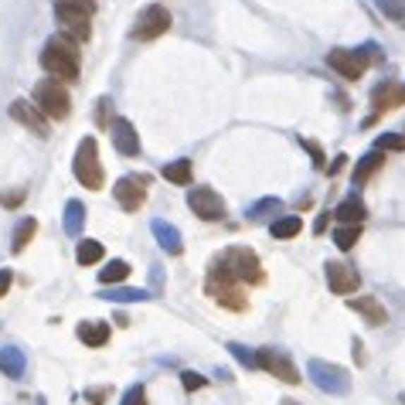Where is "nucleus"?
<instances>
[{
	"instance_id": "38",
	"label": "nucleus",
	"mask_w": 405,
	"mask_h": 405,
	"mask_svg": "<svg viewBox=\"0 0 405 405\" xmlns=\"http://www.w3.org/2000/svg\"><path fill=\"white\" fill-rule=\"evenodd\" d=\"M11 283H14V272H11V270H0V296H7Z\"/></svg>"
},
{
	"instance_id": "18",
	"label": "nucleus",
	"mask_w": 405,
	"mask_h": 405,
	"mask_svg": "<svg viewBox=\"0 0 405 405\" xmlns=\"http://www.w3.org/2000/svg\"><path fill=\"white\" fill-rule=\"evenodd\" d=\"M150 231H154V238L160 242V249L164 252H171V255H181V252H184V238H181V231L174 229V225H167V222L157 218L154 225H150Z\"/></svg>"
},
{
	"instance_id": "29",
	"label": "nucleus",
	"mask_w": 405,
	"mask_h": 405,
	"mask_svg": "<svg viewBox=\"0 0 405 405\" xmlns=\"http://www.w3.org/2000/svg\"><path fill=\"white\" fill-rule=\"evenodd\" d=\"M358 238H361V225H341V229L334 231V246L341 252L354 249L358 246Z\"/></svg>"
},
{
	"instance_id": "43",
	"label": "nucleus",
	"mask_w": 405,
	"mask_h": 405,
	"mask_svg": "<svg viewBox=\"0 0 405 405\" xmlns=\"http://www.w3.org/2000/svg\"><path fill=\"white\" fill-rule=\"evenodd\" d=\"M344 164H347V157H337V160L330 164V174H337V171H341V167H344Z\"/></svg>"
},
{
	"instance_id": "1",
	"label": "nucleus",
	"mask_w": 405,
	"mask_h": 405,
	"mask_svg": "<svg viewBox=\"0 0 405 405\" xmlns=\"http://www.w3.org/2000/svg\"><path fill=\"white\" fill-rule=\"evenodd\" d=\"M78 44L68 38H55L44 41V48H41V68L48 72L52 78H65V82H75L78 78Z\"/></svg>"
},
{
	"instance_id": "22",
	"label": "nucleus",
	"mask_w": 405,
	"mask_h": 405,
	"mask_svg": "<svg viewBox=\"0 0 405 405\" xmlns=\"http://www.w3.org/2000/svg\"><path fill=\"white\" fill-rule=\"evenodd\" d=\"M371 99H375V109L382 113V109H395V106L402 102V92H399L392 82H385V85H378V89H375V96H371Z\"/></svg>"
},
{
	"instance_id": "39",
	"label": "nucleus",
	"mask_w": 405,
	"mask_h": 405,
	"mask_svg": "<svg viewBox=\"0 0 405 405\" xmlns=\"http://www.w3.org/2000/svg\"><path fill=\"white\" fill-rule=\"evenodd\" d=\"M65 4H72V7H82L85 14H96V0H65Z\"/></svg>"
},
{
	"instance_id": "14",
	"label": "nucleus",
	"mask_w": 405,
	"mask_h": 405,
	"mask_svg": "<svg viewBox=\"0 0 405 405\" xmlns=\"http://www.w3.org/2000/svg\"><path fill=\"white\" fill-rule=\"evenodd\" d=\"M109 130H113V147L123 157H136V154H140V133H136V126L130 123V119L116 116L113 123H109Z\"/></svg>"
},
{
	"instance_id": "6",
	"label": "nucleus",
	"mask_w": 405,
	"mask_h": 405,
	"mask_svg": "<svg viewBox=\"0 0 405 405\" xmlns=\"http://www.w3.org/2000/svg\"><path fill=\"white\" fill-rule=\"evenodd\" d=\"M55 18H58V24H61V38L75 41V44L92 38V28H89V18H92V14H85L82 7H72V4H65V0H55Z\"/></svg>"
},
{
	"instance_id": "40",
	"label": "nucleus",
	"mask_w": 405,
	"mask_h": 405,
	"mask_svg": "<svg viewBox=\"0 0 405 405\" xmlns=\"http://www.w3.org/2000/svg\"><path fill=\"white\" fill-rule=\"evenodd\" d=\"M20 198H24V191H14V194H0V201H4V205H18Z\"/></svg>"
},
{
	"instance_id": "7",
	"label": "nucleus",
	"mask_w": 405,
	"mask_h": 405,
	"mask_svg": "<svg viewBox=\"0 0 405 405\" xmlns=\"http://www.w3.org/2000/svg\"><path fill=\"white\" fill-rule=\"evenodd\" d=\"M310 378H313V385L320 388V392H327V395H347L351 392V378H347V371L341 365H327V361H320V358H313L307 365Z\"/></svg>"
},
{
	"instance_id": "23",
	"label": "nucleus",
	"mask_w": 405,
	"mask_h": 405,
	"mask_svg": "<svg viewBox=\"0 0 405 405\" xmlns=\"http://www.w3.org/2000/svg\"><path fill=\"white\" fill-rule=\"evenodd\" d=\"M300 229H303V222L296 214H283V218H276L270 225L272 238H293V235H300Z\"/></svg>"
},
{
	"instance_id": "31",
	"label": "nucleus",
	"mask_w": 405,
	"mask_h": 405,
	"mask_svg": "<svg viewBox=\"0 0 405 405\" xmlns=\"http://www.w3.org/2000/svg\"><path fill=\"white\" fill-rule=\"evenodd\" d=\"M109 303H133V300H147V293L143 289H109V293H102Z\"/></svg>"
},
{
	"instance_id": "19",
	"label": "nucleus",
	"mask_w": 405,
	"mask_h": 405,
	"mask_svg": "<svg viewBox=\"0 0 405 405\" xmlns=\"http://www.w3.org/2000/svg\"><path fill=\"white\" fill-rule=\"evenodd\" d=\"M78 341L89 347H102L109 341V324H102V320H85V324H78Z\"/></svg>"
},
{
	"instance_id": "3",
	"label": "nucleus",
	"mask_w": 405,
	"mask_h": 405,
	"mask_svg": "<svg viewBox=\"0 0 405 405\" xmlns=\"http://www.w3.org/2000/svg\"><path fill=\"white\" fill-rule=\"evenodd\" d=\"M35 106H38L41 116L48 119H65L72 113V99H68V89L58 82V78H41L35 85Z\"/></svg>"
},
{
	"instance_id": "8",
	"label": "nucleus",
	"mask_w": 405,
	"mask_h": 405,
	"mask_svg": "<svg viewBox=\"0 0 405 405\" xmlns=\"http://www.w3.org/2000/svg\"><path fill=\"white\" fill-rule=\"evenodd\" d=\"M167 28H171V11L164 7V4H150V7H143L140 11V18L133 24V35L136 41H154L160 35H167Z\"/></svg>"
},
{
	"instance_id": "33",
	"label": "nucleus",
	"mask_w": 405,
	"mask_h": 405,
	"mask_svg": "<svg viewBox=\"0 0 405 405\" xmlns=\"http://www.w3.org/2000/svg\"><path fill=\"white\" fill-rule=\"evenodd\" d=\"M375 150H405V136H395V133H382L375 140Z\"/></svg>"
},
{
	"instance_id": "44",
	"label": "nucleus",
	"mask_w": 405,
	"mask_h": 405,
	"mask_svg": "<svg viewBox=\"0 0 405 405\" xmlns=\"http://www.w3.org/2000/svg\"><path fill=\"white\" fill-rule=\"evenodd\" d=\"M283 405H296V402H283Z\"/></svg>"
},
{
	"instance_id": "9",
	"label": "nucleus",
	"mask_w": 405,
	"mask_h": 405,
	"mask_svg": "<svg viewBox=\"0 0 405 405\" xmlns=\"http://www.w3.org/2000/svg\"><path fill=\"white\" fill-rule=\"evenodd\" d=\"M255 361H259V368L262 371H270V375H276L279 382H286V385H300L303 378H300V371H296V365L289 361L286 351H279V347H262L259 354H255Z\"/></svg>"
},
{
	"instance_id": "15",
	"label": "nucleus",
	"mask_w": 405,
	"mask_h": 405,
	"mask_svg": "<svg viewBox=\"0 0 405 405\" xmlns=\"http://www.w3.org/2000/svg\"><path fill=\"white\" fill-rule=\"evenodd\" d=\"M11 116L18 119L20 126H28V130H35L38 136H48V119L38 113V106H31L28 99H14L11 102Z\"/></svg>"
},
{
	"instance_id": "5",
	"label": "nucleus",
	"mask_w": 405,
	"mask_h": 405,
	"mask_svg": "<svg viewBox=\"0 0 405 405\" xmlns=\"http://www.w3.org/2000/svg\"><path fill=\"white\" fill-rule=\"evenodd\" d=\"M222 259L229 262V270H231V276L246 286V283H262L266 276H262V262H259V255L252 249H246V246H231V249H225L222 252Z\"/></svg>"
},
{
	"instance_id": "26",
	"label": "nucleus",
	"mask_w": 405,
	"mask_h": 405,
	"mask_svg": "<svg viewBox=\"0 0 405 405\" xmlns=\"http://www.w3.org/2000/svg\"><path fill=\"white\" fill-rule=\"evenodd\" d=\"M126 276H130V262H123V259H113L106 270H99V283H102V286H109V283H113V286H116V283H123Z\"/></svg>"
},
{
	"instance_id": "35",
	"label": "nucleus",
	"mask_w": 405,
	"mask_h": 405,
	"mask_svg": "<svg viewBox=\"0 0 405 405\" xmlns=\"http://www.w3.org/2000/svg\"><path fill=\"white\" fill-rule=\"evenodd\" d=\"M119 405H147V388H143V385L126 388V395L119 399Z\"/></svg>"
},
{
	"instance_id": "24",
	"label": "nucleus",
	"mask_w": 405,
	"mask_h": 405,
	"mask_svg": "<svg viewBox=\"0 0 405 405\" xmlns=\"http://www.w3.org/2000/svg\"><path fill=\"white\" fill-rule=\"evenodd\" d=\"M82 222H85V205L72 198V201L65 205V231H68V235H78V231H82Z\"/></svg>"
},
{
	"instance_id": "37",
	"label": "nucleus",
	"mask_w": 405,
	"mask_h": 405,
	"mask_svg": "<svg viewBox=\"0 0 405 405\" xmlns=\"http://www.w3.org/2000/svg\"><path fill=\"white\" fill-rule=\"evenodd\" d=\"M303 147H307L310 154H313V164H317V167H324V150H320L313 140H303Z\"/></svg>"
},
{
	"instance_id": "16",
	"label": "nucleus",
	"mask_w": 405,
	"mask_h": 405,
	"mask_svg": "<svg viewBox=\"0 0 405 405\" xmlns=\"http://www.w3.org/2000/svg\"><path fill=\"white\" fill-rule=\"evenodd\" d=\"M347 307L351 310H358L361 317H365L371 327H382V324H388V313L385 307L375 300V296H354V300H347Z\"/></svg>"
},
{
	"instance_id": "10",
	"label": "nucleus",
	"mask_w": 405,
	"mask_h": 405,
	"mask_svg": "<svg viewBox=\"0 0 405 405\" xmlns=\"http://www.w3.org/2000/svg\"><path fill=\"white\" fill-rule=\"evenodd\" d=\"M188 205H191V212L198 218H205V222H222L225 218V201H222V194L212 191V188H191L188 191Z\"/></svg>"
},
{
	"instance_id": "11",
	"label": "nucleus",
	"mask_w": 405,
	"mask_h": 405,
	"mask_svg": "<svg viewBox=\"0 0 405 405\" xmlns=\"http://www.w3.org/2000/svg\"><path fill=\"white\" fill-rule=\"evenodd\" d=\"M113 198L119 201L123 212H140V205L147 201V177H136V174L119 177L113 188Z\"/></svg>"
},
{
	"instance_id": "42",
	"label": "nucleus",
	"mask_w": 405,
	"mask_h": 405,
	"mask_svg": "<svg viewBox=\"0 0 405 405\" xmlns=\"http://www.w3.org/2000/svg\"><path fill=\"white\" fill-rule=\"evenodd\" d=\"M324 229H327V214H320V218H317V225H313V231H317V235H320Z\"/></svg>"
},
{
	"instance_id": "34",
	"label": "nucleus",
	"mask_w": 405,
	"mask_h": 405,
	"mask_svg": "<svg viewBox=\"0 0 405 405\" xmlns=\"http://www.w3.org/2000/svg\"><path fill=\"white\" fill-rule=\"evenodd\" d=\"M231 351V358L238 361V365H246V368H259V361H255V354H252L249 347H242V344H229Z\"/></svg>"
},
{
	"instance_id": "32",
	"label": "nucleus",
	"mask_w": 405,
	"mask_h": 405,
	"mask_svg": "<svg viewBox=\"0 0 405 405\" xmlns=\"http://www.w3.org/2000/svg\"><path fill=\"white\" fill-rule=\"evenodd\" d=\"M378 4V11L392 20H405V0H375Z\"/></svg>"
},
{
	"instance_id": "2",
	"label": "nucleus",
	"mask_w": 405,
	"mask_h": 405,
	"mask_svg": "<svg viewBox=\"0 0 405 405\" xmlns=\"http://www.w3.org/2000/svg\"><path fill=\"white\" fill-rule=\"evenodd\" d=\"M205 289H208V296H212L214 303L235 310V313H238V310H246V293H242V283L231 276L229 262H225L222 255H214V259H212V270H208Z\"/></svg>"
},
{
	"instance_id": "25",
	"label": "nucleus",
	"mask_w": 405,
	"mask_h": 405,
	"mask_svg": "<svg viewBox=\"0 0 405 405\" xmlns=\"http://www.w3.org/2000/svg\"><path fill=\"white\" fill-rule=\"evenodd\" d=\"M75 259L82 262V266H96V262H102V242H96V238H85V242H78Z\"/></svg>"
},
{
	"instance_id": "17",
	"label": "nucleus",
	"mask_w": 405,
	"mask_h": 405,
	"mask_svg": "<svg viewBox=\"0 0 405 405\" xmlns=\"http://www.w3.org/2000/svg\"><path fill=\"white\" fill-rule=\"evenodd\" d=\"M334 218H337L341 225H361V222L368 218L365 201H361L358 194H351V198H344V201L334 208Z\"/></svg>"
},
{
	"instance_id": "45",
	"label": "nucleus",
	"mask_w": 405,
	"mask_h": 405,
	"mask_svg": "<svg viewBox=\"0 0 405 405\" xmlns=\"http://www.w3.org/2000/svg\"><path fill=\"white\" fill-rule=\"evenodd\" d=\"M402 99H405V89H402Z\"/></svg>"
},
{
	"instance_id": "36",
	"label": "nucleus",
	"mask_w": 405,
	"mask_h": 405,
	"mask_svg": "<svg viewBox=\"0 0 405 405\" xmlns=\"http://www.w3.org/2000/svg\"><path fill=\"white\" fill-rule=\"evenodd\" d=\"M181 385L188 388V392H198V388L208 385V378H201L198 371H184V375H181Z\"/></svg>"
},
{
	"instance_id": "4",
	"label": "nucleus",
	"mask_w": 405,
	"mask_h": 405,
	"mask_svg": "<svg viewBox=\"0 0 405 405\" xmlns=\"http://www.w3.org/2000/svg\"><path fill=\"white\" fill-rule=\"evenodd\" d=\"M72 171H75V181L82 188H89V191H99V188H102V164H99V147L92 136H85V140L78 143Z\"/></svg>"
},
{
	"instance_id": "30",
	"label": "nucleus",
	"mask_w": 405,
	"mask_h": 405,
	"mask_svg": "<svg viewBox=\"0 0 405 405\" xmlns=\"http://www.w3.org/2000/svg\"><path fill=\"white\" fill-rule=\"evenodd\" d=\"M276 212H283V201H279V198H262V201H255V205L249 208V218L252 222H259V218L276 214Z\"/></svg>"
},
{
	"instance_id": "21",
	"label": "nucleus",
	"mask_w": 405,
	"mask_h": 405,
	"mask_svg": "<svg viewBox=\"0 0 405 405\" xmlns=\"http://www.w3.org/2000/svg\"><path fill=\"white\" fill-rule=\"evenodd\" d=\"M24 368H28V361H24V354H20L18 347H4V351H0V371H4L7 378H20Z\"/></svg>"
},
{
	"instance_id": "13",
	"label": "nucleus",
	"mask_w": 405,
	"mask_h": 405,
	"mask_svg": "<svg viewBox=\"0 0 405 405\" xmlns=\"http://www.w3.org/2000/svg\"><path fill=\"white\" fill-rule=\"evenodd\" d=\"M324 270H327V286L334 289V293H341V296H347V293H358V286H361V276H358V270H354V266H347V262H327Z\"/></svg>"
},
{
	"instance_id": "12",
	"label": "nucleus",
	"mask_w": 405,
	"mask_h": 405,
	"mask_svg": "<svg viewBox=\"0 0 405 405\" xmlns=\"http://www.w3.org/2000/svg\"><path fill=\"white\" fill-rule=\"evenodd\" d=\"M327 65L337 72L341 78H361L365 75V68H368V55L365 52H351V48H334L327 55Z\"/></svg>"
},
{
	"instance_id": "41",
	"label": "nucleus",
	"mask_w": 405,
	"mask_h": 405,
	"mask_svg": "<svg viewBox=\"0 0 405 405\" xmlns=\"http://www.w3.org/2000/svg\"><path fill=\"white\" fill-rule=\"evenodd\" d=\"M85 399H89V402H102V399H106V392H102V388H92V392H85Z\"/></svg>"
},
{
	"instance_id": "27",
	"label": "nucleus",
	"mask_w": 405,
	"mask_h": 405,
	"mask_svg": "<svg viewBox=\"0 0 405 405\" xmlns=\"http://www.w3.org/2000/svg\"><path fill=\"white\" fill-rule=\"evenodd\" d=\"M35 231H38V222H35V218H24V222H20L18 229H14V238H11V249H14V252H24V249H28V242L35 238Z\"/></svg>"
},
{
	"instance_id": "28",
	"label": "nucleus",
	"mask_w": 405,
	"mask_h": 405,
	"mask_svg": "<svg viewBox=\"0 0 405 405\" xmlns=\"http://www.w3.org/2000/svg\"><path fill=\"white\" fill-rule=\"evenodd\" d=\"M164 177L174 181V184H191V160H171L167 167H164Z\"/></svg>"
},
{
	"instance_id": "20",
	"label": "nucleus",
	"mask_w": 405,
	"mask_h": 405,
	"mask_svg": "<svg viewBox=\"0 0 405 405\" xmlns=\"http://www.w3.org/2000/svg\"><path fill=\"white\" fill-rule=\"evenodd\" d=\"M382 167H385V154H382V150H371V154H365L358 160V167H354L351 177H354V184H365L368 177L375 171H382Z\"/></svg>"
}]
</instances>
